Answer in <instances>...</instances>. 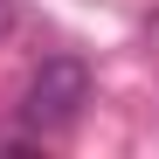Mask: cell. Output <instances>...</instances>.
Wrapping results in <instances>:
<instances>
[{"label": "cell", "instance_id": "obj_2", "mask_svg": "<svg viewBox=\"0 0 159 159\" xmlns=\"http://www.w3.org/2000/svg\"><path fill=\"white\" fill-rule=\"evenodd\" d=\"M21 145H35V125L28 131H0V152H21Z\"/></svg>", "mask_w": 159, "mask_h": 159}, {"label": "cell", "instance_id": "obj_1", "mask_svg": "<svg viewBox=\"0 0 159 159\" xmlns=\"http://www.w3.org/2000/svg\"><path fill=\"white\" fill-rule=\"evenodd\" d=\"M83 104H90V69L76 62V56H48V62L28 76L21 118H28L35 131H62V125L83 118Z\"/></svg>", "mask_w": 159, "mask_h": 159}, {"label": "cell", "instance_id": "obj_3", "mask_svg": "<svg viewBox=\"0 0 159 159\" xmlns=\"http://www.w3.org/2000/svg\"><path fill=\"white\" fill-rule=\"evenodd\" d=\"M14 28V0H0V35H7Z\"/></svg>", "mask_w": 159, "mask_h": 159}, {"label": "cell", "instance_id": "obj_4", "mask_svg": "<svg viewBox=\"0 0 159 159\" xmlns=\"http://www.w3.org/2000/svg\"><path fill=\"white\" fill-rule=\"evenodd\" d=\"M152 28H159V14H152Z\"/></svg>", "mask_w": 159, "mask_h": 159}]
</instances>
